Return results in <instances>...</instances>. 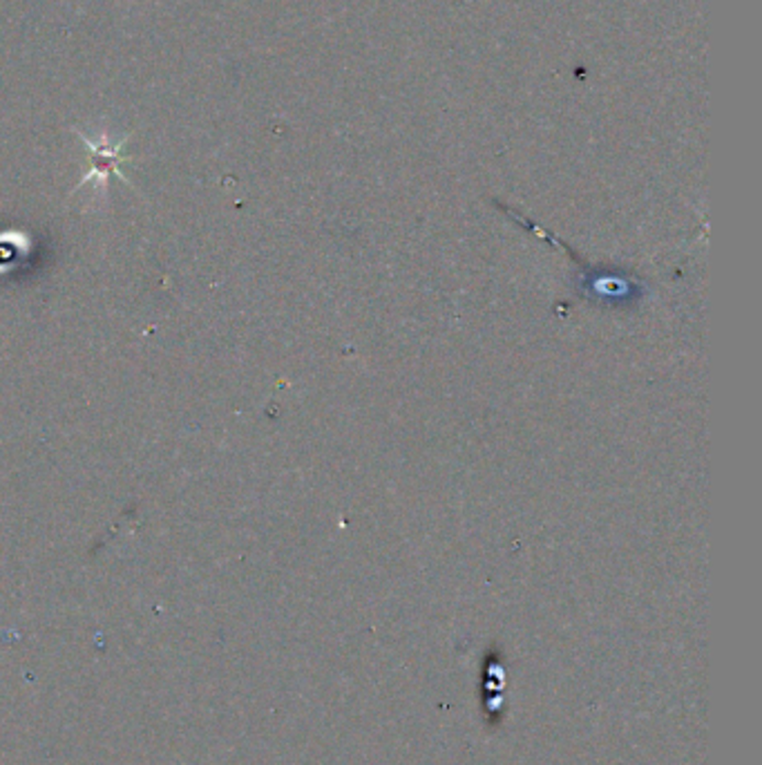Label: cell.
<instances>
[{
    "mask_svg": "<svg viewBox=\"0 0 762 765\" xmlns=\"http://www.w3.org/2000/svg\"><path fill=\"white\" fill-rule=\"evenodd\" d=\"M75 132H77V136L84 142L86 151H88V173H86V175L81 177V182L73 188V193L81 190V188L88 186V184H97L101 190H106L112 175L119 177L123 184L132 186V182L128 179V175L121 171V164L128 162V157L123 155V149H125V144H128L130 134L121 136L119 142H112V139H110L106 132H101L99 136H88V134H84L79 128H75Z\"/></svg>",
    "mask_w": 762,
    "mask_h": 765,
    "instance_id": "obj_1",
    "label": "cell"
}]
</instances>
